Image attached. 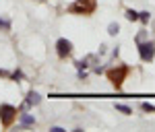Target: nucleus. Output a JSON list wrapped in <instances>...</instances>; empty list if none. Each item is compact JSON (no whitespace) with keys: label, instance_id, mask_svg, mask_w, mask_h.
I'll return each mask as SVG.
<instances>
[{"label":"nucleus","instance_id":"obj_1","mask_svg":"<svg viewBox=\"0 0 155 132\" xmlns=\"http://www.w3.org/2000/svg\"><path fill=\"white\" fill-rule=\"evenodd\" d=\"M128 72H130V66H126V64H118L116 68H110L106 74H107V79L112 81L114 89L120 91V89H122V83H124V79L128 76Z\"/></svg>","mask_w":155,"mask_h":132},{"label":"nucleus","instance_id":"obj_2","mask_svg":"<svg viewBox=\"0 0 155 132\" xmlns=\"http://www.w3.org/2000/svg\"><path fill=\"white\" fill-rule=\"evenodd\" d=\"M97 8V0H74L68 11L74 14H91Z\"/></svg>","mask_w":155,"mask_h":132},{"label":"nucleus","instance_id":"obj_3","mask_svg":"<svg viewBox=\"0 0 155 132\" xmlns=\"http://www.w3.org/2000/svg\"><path fill=\"white\" fill-rule=\"evenodd\" d=\"M17 114H19V109L11 105V103H2L0 105V122H2V126L4 128H11L12 122L17 120Z\"/></svg>","mask_w":155,"mask_h":132},{"label":"nucleus","instance_id":"obj_4","mask_svg":"<svg viewBox=\"0 0 155 132\" xmlns=\"http://www.w3.org/2000/svg\"><path fill=\"white\" fill-rule=\"evenodd\" d=\"M139 56L143 62H151L155 58V43L153 41H139Z\"/></svg>","mask_w":155,"mask_h":132},{"label":"nucleus","instance_id":"obj_5","mask_svg":"<svg viewBox=\"0 0 155 132\" xmlns=\"http://www.w3.org/2000/svg\"><path fill=\"white\" fill-rule=\"evenodd\" d=\"M56 54H58V58H68L72 54V41L71 39L60 37L58 41H56Z\"/></svg>","mask_w":155,"mask_h":132},{"label":"nucleus","instance_id":"obj_6","mask_svg":"<svg viewBox=\"0 0 155 132\" xmlns=\"http://www.w3.org/2000/svg\"><path fill=\"white\" fill-rule=\"evenodd\" d=\"M19 126L21 128H27V126H35V118L27 111H21V120H19Z\"/></svg>","mask_w":155,"mask_h":132},{"label":"nucleus","instance_id":"obj_7","mask_svg":"<svg viewBox=\"0 0 155 132\" xmlns=\"http://www.w3.org/2000/svg\"><path fill=\"white\" fill-rule=\"evenodd\" d=\"M107 33H110L112 37H116L120 33V25L118 23H110V25H107Z\"/></svg>","mask_w":155,"mask_h":132},{"label":"nucleus","instance_id":"obj_8","mask_svg":"<svg viewBox=\"0 0 155 132\" xmlns=\"http://www.w3.org/2000/svg\"><path fill=\"white\" fill-rule=\"evenodd\" d=\"M116 111L124 114V116H130V114H132V109L128 108V105H124V103H116Z\"/></svg>","mask_w":155,"mask_h":132},{"label":"nucleus","instance_id":"obj_9","mask_svg":"<svg viewBox=\"0 0 155 132\" xmlns=\"http://www.w3.org/2000/svg\"><path fill=\"white\" fill-rule=\"evenodd\" d=\"M124 17H126L128 21H139V12H137V11H132V8H126Z\"/></svg>","mask_w":155,"mask_h":132},{"label":"nucleus","instance_id":"obj_10","mask_svg":"<svg viewBox=\"0 0 155 132\" xmlns=\"http://www.w3.org/2000/svg\"><path fill=\"white\" fill-rule=\"evenodd\" d=\"M11 27H12V23L8 19H2V17H0V29H2V31H11Z\"/></svg>","mask_w":155,"mask_h":132},{"label":"nucleus","instance_id":"obj_11","mask_svg":"<svg viewBox=\"0 0 155 132\" xmlns=\"http://www.w3.org/2000/svg\"><path fill=\"white\" fill-rule=\"evenodd\" d=\"M141 109H143V111H147V114H155V105H153V103H147V101H143V103H141Z\"/></svg>","mask_w":155,"mask_h":132},{"label":"nucleus","instance_id":"obj_12","mask_svg":"<svg viewBox=\"0 0 155 132\" xmlns=\"http://www.w3.org/2000/svg\"><path fill=\"white\" fill-rule=\"evenodd\" d=\"M149 19H151V14H149V11H143V12H139V21L143 25L149 23Z\"/></svg>","mask_w":155,"mask_h":132},{"label":"nucleus","instance_id":"obj_13","mask_svg":"<svg viewBox=\"0 0 155 132\" xmlns=\"http://www.w3.org/2000/svg\"><path fill=\"white\" fill-rule=\"evenodd\" d=\"M11 79H12V81H23V79H25L23 70H19V68H17L15 72H11Z\"/></svg>","mask_w":155,"mask_h":132},{"label":"nucleus","instance_id":"obj_14","mask_svg":"<svg viewBox=\"0 0 155 132\" xmlns=\"http://www.w3.org/2000/svg\"><path fill=\"white\" fill-rule=\"evenodd\" d=\"M50 130H52V132H64V128H60V126H52Z\"/></svg>","mask_w":155,"mask_h":132},{"label":"nucleus","instance_id":"obj_15","mask_svg":"<svg viewBox=\"0 0 155 132\" xmlns=\"http://www.w3.org/2000/svg\"><path fill=\"white\" fill-rule=\"evenodd\" d=\"M0 76H8V79H11V72H8V70H2V68H0Z\"/></svg>","mask_w":155,"mask_h":132}]
</instances>
